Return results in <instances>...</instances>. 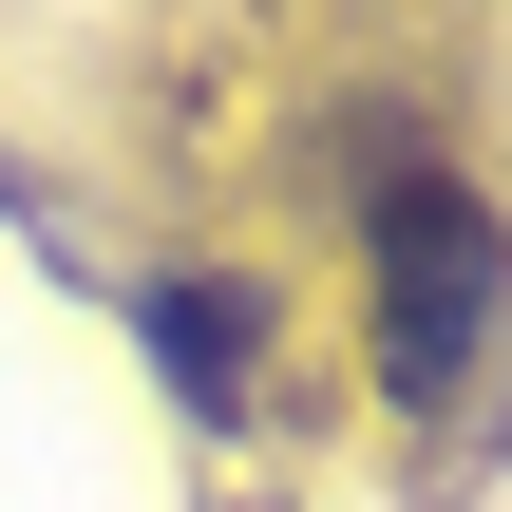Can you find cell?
Masks as SVG:
<instances>
[{
  "label": "cell",
  "mask_w": 512,
  "mask_h": 512,
  "mask_svg": "<svg viewBox=\"0 0 512 512\" xmlns=\"http://www.w3.org/2000/svg\"><path fill=\"white\" fill-rule=\"evenodd\" d=\"M494 304H512L494 209H475V190H399V209H380V380H399V399H456L475 342H494Z\"/></svg>",
  "instance_id": "cell-1"
},
{
  "label": "cell",
  "mask_w": 512,
  "mask_h": 512,
  "mask_svg": "<svg viewBox=\"0 0 512 512\" xmlns=\"http://www.w3.org/2000/svg\"><path fill=\"white\" fill-rule=\"evenodd\" d=\"M152 361H171L190 418H247V380H266V304L190 266V285H152Z\"/></svg>",
  "instance_id": "cell-2"
}]
</instances>
